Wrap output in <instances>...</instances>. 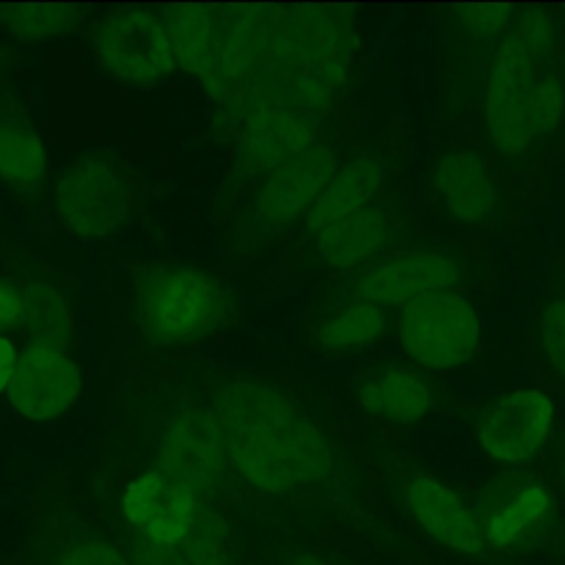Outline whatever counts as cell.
Masks as SVG:
<instances>
[{"label": "cell", "mask_w": 565, "mask_h": 565, "mask_svg": "<svg viewBox=\"0 0 565 565\" xmlns=\"http://www.w3.org/2000/svg\"><path fill=\"white\" fill-rule=\"evenodd\" d=\"M230 472L265 494H294L324 481L333 450L322 428L278 386L238 377L210 406Z\"/></svg>", "instance_id": "6da1fadb"}, {"label": "cell", "mask_w": 565, "mask_h": 565, "mask_svg": "<svg viewBox=\"0 0 565 565\" xmlns=\"http://www.w3.org/2000/svg\"><path fill=\"white\" fill-rule=\"evenodd\" d=\"M351 18L333 7H265L252 66L223 106L234 117L263 106L318 115L342 90L353 55Z\"/></svg>", "instance_id": "7a4b0ae2"}, {"label": "cell", "mask_w": 565, "mask_h": 565, "mask_svg": "<svg viewBox=\"0 0 565 565\" xmlns=\"http://www.w3.org/2000/svg\"><path fill=\"white\" fill-rule=\"evenodd\" d=\"M565 106L558 38L543 9H527L503 31L486 82L483 119L503 154H525L558 126Z\"/></svg>", "instance_id": "3957f363"}, {"label": "cell", "mask_w": 565, "mask_h": 565, "mask_svg": "<svg viewBox=\"0 0 565 565\" xmlns=\"http://www.w3.org/2000/svg\"><path fill=\"white\" fill-rule=\"evenodd\" d=\"M221 285L194 265L150 269L135 291L141 333L157 344H190L212 335L225 320Z\"/></svg>", "instance_id": "277c9868"}, {"label": "cell", "mask_w": 565, "mask_h": 565, "mask_svg": "<svg viewBox=\"0 0 565 565\" xmlns=\"http://www.w3.org/2000/svg\"><path fill=\"white\" fill-rule=\"evenodd\" d=\"M88 49L106 75L132 86L159 84L179 71L161 15L146 7L102 13L88 31Z\"/></svg>", "instance_id": "5b68a950"}, {"label": "cell", "mask_w": 565, "mask_h": 565, "mask_svg": "<svg viewBox=\"0 0 565 565\" xmlns=\"http://www.w3.org/2000/svg\"><path fill=\"white\" fill-rule=\"evenodd\" d=\"M53 205L62 225L75 236L106 238L128 221L132 185L117 161L104 154H86L60 172Z\"/></svg>", "instance_id": "8992f818"}, {"label": "cell", "mask_w": 565, "mask_h": 565, "mask_svg": "<svg viewBox=\"0 0 565 565\" xmlns=\"http://www.w3.org/2000/svg\"><path fill=\"white\" fill-rule=\"evenodd\" d=\"M481 327L475 307L457 291L439 289L402 307L397 338L404 351L426 369H455L479 344Z\"/></svg>", "instance_id": "52a82bcc"}, {"label": "cell", "mask_w": 565, "mask_h": 565, "mask_svg": "<svg viewBox=\"0 0 565 565\" xmlns=\"http://www.w3.org/2000/svg\"><path fill=\"white\" fill-rule=\"evenodd\" d=\"M82 391V373L77 362L64 347L29 342L20 351V360L7 402L22 419L46 424L64 417L77 402Z\"/></svg>", "instance_id": "ba28073f"}, {"label": "cell", "mask_w": 565, "mask_h": 565, "mask_svg": "<svg viewBox=\"0 0 565 565\" xmlns=\"http://www.w3.org/2000/svg\"><path fill=\"white\" fill-rule=\"evenodd\" d=\"M203 503L183 481L157 466L132 477L121 492V516L137 541L179 547Z\"/></svg>", "instance_id": "9c48e42d"}, {"label": "cell", "mask_w": 565, "mask_h": 565, "mask_svg": "<svg viewBox=\"0 0 565 565\" xmlns=\"http://www.w3.org/2000/svg\"><path fill=\"white\" fill-rule=\"evenodd\" d=\"M554 514L552 492L527 475H503L481 494L477 519L486 545L521 550L543 536Z\"/></svg>", "instance_id": "30bf717a"}, {"label": "cell", "mask_w": 565, "mask_h": 565, "mask_svg": "<svg viewBox=\"0 0 565 565\" xmlns=\"http://www.w3.org/2000/svg\"><path fill=\"white\" fill-rule=\"evenodd\" d=\"M157 468L190 486L199 497L223 481L230 466L210 408L183 406L166 422L157 446Z\"/></svg>", "instance_id": "8fae6325"}, {"label": "cell", "mask_w": 565, "mask_h": 565, "mask_svg": "<svg viewBox=\"0 0 565 565\" xmlns=\"http://www.w3.org/2000/svg\"><path fill=\"white\" fill-rule=\"evenodd\" d=\"M552 399L536 388L503 393L477 419L479 448L497 463L516 466L532 459L550 439Z\"/></svg>", "instance_id": "7c38bea8"}, {"label": "cell", "mask_w": 565, "mask_h": 565, "mask_svg": "<svg viewBox=\"0 0 565 565\" xmlns=\"http://www.w3.org/2000/svg\"><path fill=\"white\" fill-rule=\"evenodd\" d=\"M335 170L333 148L316 141L260 179L254 194L256 218L269 227H280L302 214L307 216Z\"/></svg>", "instance_id": "4fadbf2b"}, {"label": "cell", "mask_w": 565, "mask_h": 565, "mask_svg": "<svg viewBox=\"0 0 565 565\" xmlns=\"http://www.w3.org/2000/svg\"><path fill=\"white\" fill-rule=\"evenodd\" d=\"M238 121V159L249 174L265 177L318 139V115L285 106H263Z\"/></svg>", "instance_id": "5bb4252c"}, {"label": "cell", "mask_w": 565, "mask_h": 565, "mask_svg": "<svg viewBox=\"0 0 565 565\" xmlns=\"http://www.w3.org/2000/svg\"><path fill=\"white\" fill-rule=\"evenodd\" d=\"M404 497L413 519L439 545L466 556H479L488 547L477 510L448 483L422 475L406 483Z\"/></svg>", "instance_id": "9a60e30c"}, {"label": "cell", "mask_w": 565, "mask_h": 565, "mask_svg": "<svg viewBox=\"0 0 565 565\" xmlns=\"http://www.w3.org/2000/svg\"><path fill=\"white\" fill-rule=\"evenodd\" d=\"M459 278L457 263L439 252H417L388 258L366 269L355 294L377 307L406 305L424 294L448 289Z\"/></svg>", "instance_id": "2e32d148"}, {"label": "cell", "mask_w": 565, "mask_h": 565, "mask_svg": "<svg viewBox=\"0 0 565 565\" xmlns=\"http://www.w3.org/2000/svg\"><path fill=\"white\" fill-rule=\"evenodd\" d=\"M433 190L444 210L468 227L486 225L497 212L492 177L470 152H444L433 166Z\"/></svg>", "instance_id": "e0dca14e"}, {"label": "cell", "mask_w": 565, "mask_h": 565, "mask_svg": "<svg viewBox=\"0 0 565 565\" xmlns=\"http://www.w3.org/2000/svg\"><path fill=\"white\" fill-rule=\"evenodd\" d=\"M384 181V170L377 157L358 154L333 172L322 194L309 207L305 223L316 234L327 225L355 214L371 205L373 196L380 192Z\"/></svg>", "instance_id": "ac0fdd59"}, {"label": "cell", "mask_w": 565, "mask_h": 565, "mask_svg": "<svg viewBox=\"0 0 565 565\" xmlns=\"http://www.w3.org/2000/svg\"><path fill=\"white\" fill-rule=\"evenodd\" d=\"M393 223L388 214L369 205L318 232V254L333 269H351L369 263L388 241Z\"/></svg>", "instance_id": "d6986e66"}, {"label": "cell", "mask_w": 565, "mask_h": 565, "mask_svg": "<svg viewBox=\"0 0 565 565\" xmlns=\"http://www.w3.org/2000/svg\"><path fill=\"white\" fill-rule=\"evenodd\" d=\"M430 388L406 369H386L360 386L364 411L391 424H413L430 408Z\"/></svg>", "instance_id": "ffe728a7"}, {"label": "cell", "mask_w": 565, "mask_h": 565, "mask_svg": "<svg viewBox=\"0 0 565 565\" xmlns=\"http://www.w3.org/2000/svg\"><path fill=\"white\" fill-rule=\"evenodd\" d=\"M159 15L163 20L177 68L199 79L212 55L216 7L172 4Z\"/></svg>", "instance_id": "44dd1931"}, {"label": "cell", "mask_w": 565, "mask_h": 565, "mask_svg": "<svg viewBox=\"0 0 565 565\" xmlns=\"http://www.w3.org/2000/svg\"><path fill=\"white\" fill-rule=\"evenodd\" d=\"M46 166L49 152L40 132L15 115H0V181L31 190L46 174Z\"/></svg>", "instance_id": "7402d4cb"}, {"label": "cell", "mask_w": 565, "mask_h": 565, "mask_svg": "<svg viewBox=\"0 0 565 565\" xmlns=\"http://www.w3.org/2000/svg\"><path fill=\"white\" fill-rule=\"evenodd\" d=\"M22 327L31 342L66 349L73 333V311L64 294L46 280L26 282L22 287Z\"/></svg>", "instance_id": "603a6c76"}, {"label": "cell", "mask_w": 565, "mask_h": 565, "mask_svg": "<svg viewBox=\"0 0 565 565\" xmlns=\"http://www.w3.org/2000/svg\"><path fill=\"white\" fill-rule=\"evenodd\" d=\"M79 18L75 4H0V29L26 42L66 35L75 31Z\"/></svg>", "instance_id": "cb8c5ba5"}, {"label": "cell", "mask_w": 565, "mask_h": 565, "mask_svg": "<svg viewBox=\"0 0 565 565\" xmlns=\"http://www.w3.org/2000/svg\"><path fill=\"white\" fill-rule=\"evenodd\" d=\"M384 329V309L373 302L358 300L324 320L318 329V340L329 349H351L377 340Z\"/></svg>", "instance_id": "d4e9b609"}, {"label": "cell", "mask_w": 565, "mask_h": 565, "mask_svg": "<svg viewBox=\"0 0 565 565\" xmlns=\"http://www.w3.org/2000/svg\"><path fill=\"white\" fill-rule=\"evenodd\" d=\"M179 550L190 565H234L236 558V543L230 523L205 505Z\"/></svg>", "instance_id": "484cf974"}, {"label": "cell", "mask_w": 565, "mask_h": 565, "mask_svg": "<svg viewBox=\"0 0 565 565\" xmlns=\"http://www.w3.org/2000/svg\"><path fill=\"white\" fill-rule=\"evenodd\" d=\"M51 565H130L128 550L108 539H77L66 543Z\"/></svg>", "instance_id": "4316f807"}, {"label": "cell", "mask_w": 565, "mask_h": 565, "mask_svg": "<svg viewBox=\"0 0 565 565\" xmlns=\"http://www.w3.org/2000/svg\"><path fill=\"white\" fill-rule=\"evenodd\" d=\"M539 340L547 362L565 377V298L552 300L539 313Z\"/></svg>", "instance_id": "83f0119b"}, {"label": "cell", "mask_w": 565, "mask_h": 565, "mask_svg": "<svg viewBox=\"0 0 565 565\" xmlns=\"http://www.w3.org/2000/svg\"><path fill=\"white\" fill-rule=\"evenodd\" d=\"M457 13L461 15V22L470 35L490 38L510 26L514 20V9L510 4H468L457 7Z\"/></svg>", "instance_id": "f1b7e54d"}, {"label": "cell", "mask_w": 565, "mask_h": 565, "mask_svg": "<svg viewBox=\"0 0 565 565\" xmlns=\"http://www.w3.org/2000/svg\"><path fill=\"white\" fill-rule=\"evenodd\" d=\"M130 565H190L179 547L135 541L128 550Z\"/></svg>", "instance_id": "f546056e"}, {"label": "cell", "mask_w": 565, "mask_h": 565, "mask_svg": "<svg viewBox=\"0 0 565 565\" xmlns=\"http://www.w3.org/2000/svg\"><path fill=\"white\" fill-rule=\"evenodd\" d=\"M22 327V287L11 278H0V333Z\"/></svg>", "instance_id": "4dcf8cb0"}, {"label": "cell", "mask_w": 565, "mask_h": 565, "mask_svg": "<svg viewBox=\"0 0 565 565\" xmlns=\"http://www.w3.org/2000/svg\"><path fill=\"white\" fill-rule=\"evenodd\" d=\"M18 360H20L18 347L13 344V340L9 335L0 333V393H7L11 377L15 373Z\"/></svg>", "instance_id": "1f68e13d"}, {"label": "cell", "mask_w": 565, "mask_h": 565, "mask_svg": "<svg viewBox=\"0 0 565 565\" xmlns=\"http://www.w3.org/2000/svg\"><path fill=\"white\" fill-rule=\"evenodd\" d=\"M287 565H333L329 561H322L318 556H311V554H296L287 561Z\"/></svg>", "instance_id": "d6a6232c"}, {"label": "cell", "mask_w": 565, "mask_h": 565, "mask_svg": "<svg viewBox=\"0 0 565 565\" xmlns=\"http://www.w3.org/2000/svg\"><path fill=\"white\" fill-rule=\"evenodd\" d=\"M561 481H563V488H565V459H563V466H561Z\"/></svg>", "instance_id": "836d02e7"}]
</instances>
